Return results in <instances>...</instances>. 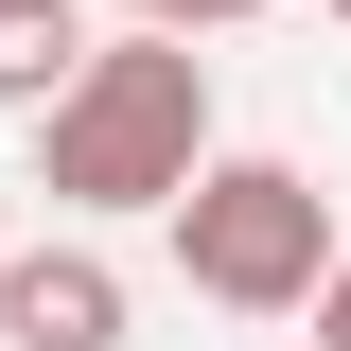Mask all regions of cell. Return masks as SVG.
Listing matches in <instances>:
<instances>
[{
  "label": "cell",
  "instance_id": "cell-1",
  "mask_svg": "<svg viewBox=\"0 0 351 351\" xmlns=\"http://www.w3.org/2000/svg\"><path fill=\"white\" fill-rule=\"evenodd\" d=\"M193 158H211V53H193V36H158V18L88 36V53H71V88L36 106V193H53L71 228L158 211Z\"/></svg>",
  "mask_w": 351,
  "mask_h": 351
},
{
  "label": "cell",
  "instance_id": "cell-2",
  "mask_svg": "<svg viewBox=\"0 0 351 351\" xmlns=\"http://www.w3.org/2000/svg\"><path fill=\"white\" fill-rule=\"evenodd\" d=\"M158 228H176V281L211 316H299L316 263H334V193H316L299 158H228V141L158 193Z\"/></svg>",
  "mask_w": 351,
  "mask_h": 351
},
{
  "label": "cell",
  "instance_id": "cell-3",
  "mask_svg": "<svg viewBox=\"0 0 351 351\" xmlns=\"http://www.w3.org/2000/svg\"><path fill=\"white\" fill-rule=\"evenodd\" d=\"M0 351H123V263H106V228L53 211L36 246H0Z\"/></svg>",
  "mask_w": 351,
  "mask_h": 351
},
{
  "label": "cell",
  "instance_id": "cell-4",
  "mask_svg": "<svg viewBox=\"0 0 351 351\" xmlns=\"http://www.w3.org/2000/svg\"><path fill=\"white\" fill-rule=\"evenodd\" d=\"M88 53V0H0V123H36Z\"/></svg>",
  "mask_w": 351,
  "mask_h": 351
},
{
  "label": "cell",
  "instance_id": "cell-5",
  "mask_svg": "<svg viewBox=\"0 0 351 351\" xmlns=\"http://www.w3.org/2000/svg\"><path fill=\"white\" fill-rule=\"evenodd\" d=\"M123 18H158V36H228V18H263V0H123Z\"/></svg>",
  "mask_w": 351,
  "mask_h": 351
},
{
  "label": "cell",
  "instance_id": "cell-6",
  "mask_svg": "<svg viewBox=\"0 0 351 351\" xmlns=\"http://www.w3.org/2000/svg\"><path fill=\"white\" fill-rule=\"evenodd\" d=\"M299 316H316V351H351V246L316 263V299H299Z\"/></svg>",
  "mask_w": 351,
  "mask_h": 351
},
{
  "label": "cell",
  "instance_id": "cell-7",
  "mask_svg": "<svg viewBox=\"0 0 351 351\" xmlns=\"http://www.w3.org/2000/svg\"><path fill=\"white\" fill-rule=\"evenodd\" d=\"M316 18H351V0H316Z\"/></svg>",
  "mask_w": 351,
  "mask_h": 351
}]
</instances>
